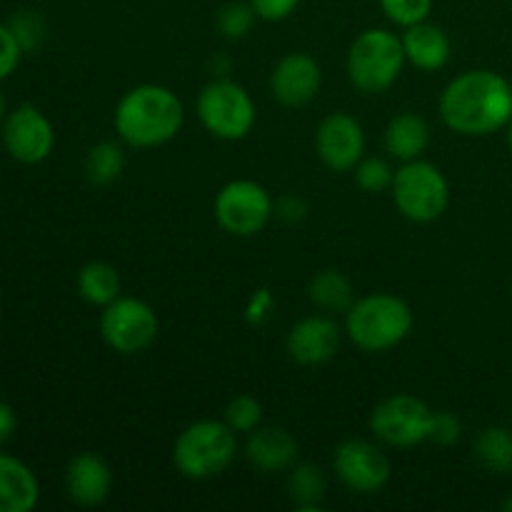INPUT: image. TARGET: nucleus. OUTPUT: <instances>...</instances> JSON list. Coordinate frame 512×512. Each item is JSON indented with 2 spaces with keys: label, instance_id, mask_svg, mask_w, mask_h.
I'll return each instance as SVG.
<instances>
[{
  "label": "nucleus",
  "instance_id": "obj_1",
  "mask_svg": "<svg viewBox=\"0 0 512 512\" xmlns=\"http://www.w3.org/2000/svg\"><path fill=\"white\" fill-rule=\"evenodd\" d=\"M440 115L458 135L498 133L512 120V85L495 70H468L445 85Z\"/></svg>",
  "mask_w": 512,
  "mask_h": 512
},
{
  "label": "nucleus",
  "instance_id": "obj_2",
  "mask_svg": "<svg viewBox=\"0 0 512 512\" xmlns=\"http://www.w3.org/2000/svg\"><path fill=\"white\" fill-rule=\"evenodd\" d=\"M183 103L165 85L145 83L128 90L115 108V130L133 148H158L180 133Z\"/></svg>",
  "mask_w": 512,
  "mask_h": 512
},
{
  "label": "nucleus",
  "instance_id": "obj_3",
  "mask_svg": "<svg viewBox=\"0 0 512 512\" xmlns=\"http://www.w3.org/2000/svg\"><path fill=\"white\" fill-rule=\"evenodd\" d=\"M413 323L410 305L390 293L358 298L345 313V333L365 353H385L400 345L413 330Z\"/></svg>",
  "mask_w": 512,
  "mask_h": 512
},
{
  "label": "nucleus",
  "instance_id": "obj_4",
  "mask_svg": "<svg viewBox=\"0 0 512 512\" xmlns=\"http://www.w3.org/2000/svg\"><path fill=\"white\" fill-rule=\"evenodd\" d=\"M228 423L198 420L175 438L173 465L188 480H213L233 465L238 438Z\"/></svg>",
  "mask_w": 512,
  "mask_h": 512
},
{
  "label": "nucleus",
  "instance_id": "obj_5",
  "mask_svg": "<svg viewBox=\"0 0 512 512\" xmlns=\"http://www.w3.org/2000/svg\"><path fill=\"white\" fill-rule=\"evenodd\" d=\"M405 65L403 38L385 28H368L348 50V78L360 93H385L400 78Z\"/></svg>",
  "mask_w": 512,
  "mask_h": 512
},
{
  "label": "nucleus",
  "instance_id": "obj_6",
  "mask_svg": "<svg viewBox=\"0 0 512 512\" xmlns=\"http://www.w3.org/2000/svg\"><path fill=\"white\" fill-rule=\"evenodd\" d=\"M395 208L413 223H433L450 203V185L443 170L428 160H408L395 170L393 180Z\"/></svg>",
  "mask_w": 512,
  "mask_h": 512
},
{
  "label": "nucleus",
  "instance_id": "obj_7",
  "mask_svg": "<svg viewBox=\"0 0 512 512\" xmlns=\"http://www.w3.org/2000/svg\"><path fill=\"white\" fill-rule=\"evenodd\" d=\"M198 118L220 140H243L255 125V103L243 85L218 78L198 95Z\"/></svg>",
  "mask_w": 512,
  "mask_h": 512
},
{
  "label": "nucleus",
  "instance_id": "obj_8",
  "mask_svg": "<svg viewBox=\"0 0 512 512\" xmlns=\"http://www.w3.org/2000/svg\"><path fill=\"white\" fill-rule=\"evenodd\" d=\"M158 333V315L145 300L120 295L100 313V335L118 355L143 353L158 340Z\"/></svg>",
  "mask_w": 512,
  "mask_h": 512
},
{
  "label": "nucleus",
  "instance_id": "obj_9",
  "mask_svg": "<svg viewBox=\"0 0 512 512\" xmlns=\"http://www.w3.org/2000/svg\"><path fill=\"white\" fill-rule=\"evenodd\" d=\"M433 410L420 398L398 393L375 405L370 415V430L380 443L390 448H413L430 438Z\"/></svg>",
  "mask_w": 512,
  "mask_h": 512
},
{
  "label": "nucleus",
  "instance_id": "obj_10",
  "mask_svg": "<svg viewBox=\"0 0 512 512\" xmlns=\"http://www.w3.org/2000/svg\"><path fill=\"white\" fill-rule=\"evenodd\" d=\"M273 198L255 180H233L215 198V220L220 228L238 238L258 235L273 215Z\"/></svg>",
  "mask_w": 512,
  "mask_h": 512
},
{
  "label": "nucleus",
  "instance_id": "obj_11",
  "mask_svg": "<svg viewBox=\"0 0 512 512\" xmlns=\"http://www.w3.org/2000/svg\"><path fill=\"white\" fill-rule=\"evenodd\" d=\"M333 470L353 493H378L390 480V460L378 445L368 440H345L335 448Z\"/></svg>",
  "mask_w": 512,
  "mask_h": 512
},
{
  "label": "nucleus",
  "instance_id": "obj_12",
  "mask_svg": "<svg viewBox=\"0 0 512 512\" xmlns=\"http://www.w3.org/2000/svg\"><path fill=\"white\" fill-rule=\"evenodd\" d=\"M3 143L10 158L18 163L35 165L43 163L55 145V133L50 120L40 113L35 105L23 103L5 115L3 120Z\"/></svg>",
  "mask_w": 512,
  "mask_h": 512
},
{
  "label": "nucleus",
  "instance_id": "obj_13",
  "mask_svg": "<svg viewBox=\"0 0 512 512\" xmlns=\"http://www.w3.org/2000/svg\"><path fill=\"white\" fill-rule=\"evenodd\" d=\"M320 160L335 173H348L365 155V130L350 113H330L315 133Z\"/></svg>",
  "mask_w": 512,
  "mask_h": 512
},
{
  "label": "nucleus",
  "instance_id": "obj_14",
  "mask_svg": "<svg viewBox=\"0 0 512 512\" xmlns=\"http://www.w3.org/2000/svg\"><path fill=\"white\" fill-rule=\"evenodd\" d=\"M320 83H323V70L308 53H288L275 63L270 73V93L288 108L308 105L318 95Z\"/></svg>",
  "mask_w": 512,
  "mask_h": 512
},
{
  "label": "nucleus",
  "instance_id": "obj_15",
  "mask_svg": "<svg viewBox=\"0 0 512 512\" xmlns=\"http://www.w3.org/2000/svg\"><path fill=\"white\" fill-rule=\"evenodd\" d=\"M343 330L338 328L328 315H310V318L298 320L290 328L285 348L288 355L300 365H323L333 360L340 350Z\"/></svg>",
  "mask_w": 512,
  "mask_h": 512
},
{
  "label": "nucleus",
  "instance_id": "obj_16",
  "mask_svg": "<svg viewBox=\"0 0 512 512\" xmlns=\"http://www.w3.org/2000/svg\"><path fill=\"white\" fill-rule=\"evenodd\" d=\"M65 490L70 500L83 508H95L108 500L113 490V473L108 463L93 453H80L70 460L65 470Z\"/></svg>",
  "mask_w": 512,
  "mask_h": 512
},
{
  "label": "nucleus",
  "instance_id": "obj_17",
  "mask_svg": "<svg viewBox=\"0 0 512 512\" xmlns=\"http://www.w3.org/2000/svg\"><path fill=\"white\" fill-rule=\"evenodd\" d=\"M245 458L260 473H283L298 463V440L283 428H255L248 433Z\"/></svg>",
  "mask_w": 512,
  "mask_h": 512
},
{
  "label": "nucleus",
  "instance_id": "obj_18",
  "mask_svg": "<svg viewBox=\"0 0 512 512\" xmlns=\"http://www.w3.org/2000/svg\"><path fill=\"white\" fill-rule=\"evenodd\" d=\"M400 38H403L405 60L425 73L440 70L450 60V38L443 28L428 23V20L405 28Z\"/></svg>",
  "mask_w": 512,
  "mask_h": 512
},
{
  "label": "nucleus",
  "instance_id": "obj_19",
  "mask_svg": "<svg viewBox=\"0 0 512 512\" xmlns=\"http://www.w3.org/2000/svg\"><path fill=\"white\" fill-rule=\"evenodd\" d=\"M40 485L23 460L0 453V512H30L38 505Z\"/></svg>",
  "mask_w": 512,
  "mask_h": 512
},
{
  "label": "nucleus",
  "instance_id": "obj_20",
  "mask_svg": "<svg viewBox=\"0 0 512 512\" xmlns=\"http://www.w3.org/2000/svg\"><path fill=\"white\" fill-rule=\"evenodd\" d=\"M430 143V128L420 115L415 113H400L385 128V150L393 158L403 160H418L425 153Z\"/></svg>",
  "mask_w": 512,
  "mask_h": 512
},
{
  "label": "nucleus",
  "instance_id": "obj_21",
  "mask_svg": "<svg viewBox=\"0 0 512 512\" xmlns=\"http://www.w3.org/2000/svg\"><path fill=\"white\" fill-rule=\"evenodd\" d=\"M308 295L325 313H348L355 303L353 283L340 270H320L310 278Z\"/></svg>",
  "mask_w": 512,
  "mask_h": 512
},
{
  "label": "nucleus",
  "instance_id": "obj_22",
  "mask_svg": "<svg viewBox=\"0 0 512 512\" xmlns=\"http://www.w3.org/2000/svg\"><path fill=\"white\" fill-rule=\"evenodd\" d=\"M78 293L85 303L105 308L120 298V275L110 263H88L78 273Z\"/></svg>",
  "mask_w": 512,
  "mask_h": 512
},
{
  "label": "nucleus",
  "instance_id": "obj_23",
  "mask_svg": "<svg viewBox=\"0 0 512 512\" xmlns=\"http://www.w3.org/2000/svg\"><path fill=\"white\" fill-rule=\"evenodd\" d=\"M475 458L490 473L508 475L512 473V430L508 428H485L475 438Z\"/></svg>",
  "mask_w": 512,
  "mask_h": 512
},
{
  "label": "nucleus",
  "instance_id": "obj_24",
  "mask_svg": "<svg viewBox=\"0 0 512 512\" xmlns=\"http://www.w3.org/2000/svg\"><path fill=\"white\" fill-rule=\"evenodd\" d=\"M288 493L295 500L298 510H320L325 493H328L323 470L310 463L293 465L288 478Z\"/></svg>",
  "mask_w": 512,
  "mask_h": 512
},
{
  "label": "nucleus",
  "instance_id": "obj_25",
  "mask_svg": "<svg viewBox=\"0 0 512 512\" xmlns=\"http://www.w3.org/2000/svg\"><path fill=\"white\" fill-rule=\"evenodd\" d=\"M125 155L118 143H95L85 155V175L93 185H110L123 175Z\"/></svg>",
  "mask_w": 512,
  "mask_h": 512
},
{
  "label": "nucleus",
  "instance_id": "obj_26",
  "mask_svg": "<svg viewBox=\"0 0 512 512\" xmlns=\"http://www.w3.org/2000/svg\"><path fill=\"white\" fill-rule=\"evenodd\" d=\"M255 20H258V13L253 10V5L240 3V0H233V3H225L223 8L218 10V18H215V25H218L220 35L228 40H243L245 35L253 30Z\"/></svg>",
  "mask_w": 512,
  "mask_h": 512
},
{
  "label": "nucleus",
  "instance_id": "obj_27",
  "mask_svg": "<svg viewBox=\"0 0 512 512\" xmlns=\"http://www.w3.org/2000/svg\"><path fill=\"white\" fill-rule=\"evenodd\" d=\"M225 423L235 430V433H253L263 423V405L253 398V395H238L225 408Z\"/></svg>",
  "mask_w": 512,
  "mask_h": 512
},
{
  "label": "nucleus",
  "instance_id": "obj_28",
  "mask_svg": "<svg viewBox=\"0 0 512 512\" xmlns=\"http://www.w3.org/2000/svg\"><path fill=\"white\" fill-rule=\"evenodd\" d=\"M353 170H355V183H358L365 193H383V190L393 188L395 170L390 168L388 160L363 158Z\"/></svg>",
  "mask_w": 512,
  "mask_h": 512
},
{
  "label": "nucleus",
  "instance_id": "obj_29",
  "mask_svg": "<svg viewBox=\"0 0 512 512\" xmlns=\"http://www.w3.org/2000/svg\"><path fill=\"white\" fill-rule=\"evenodd\" d=\"M8 25L13 30L15 40L20 43V48H23V53H33L45 40V20L38 10H18Z\"/></svg>",
  "mask_w": 512,
  "mask_h": 512
},
{
  "label": "nucleus",
  "instance_id": "obj_30",
  "mask_svg": "<svg viewBox=\"0 0 512 512\" xmlns=\"http://www.w3.org/2000/svg\"><path fill=\"white\" fill-rule=\"evenodd\" d=\"M385 18L390 23L400 25V28H410L423 20H428L430 10H433V0H380Z\"/></svg>",
  "mask_w": 512,
  "mask_h": 512
},
{
  "label": "nucleus",
  "instance_id": "obj_31",
  "mask_svg": "<svg viewBox=\"0 0 512 512\" xmlns=\"http://www.w3.org/2000/svg\"><path fill=\"white\" fill-rule=\"evenodd\" d=\"M463 435V425L448 410H440V413H433V423H430V443L438 445H455Z\"/></svg>",
  "mask_w": 512,
  "mask_h": 512
},
{
  "label": "nucleus",
  "instance_id": "obj_32",
  "mask_svg": "<svg viewBox=\"0 0 512 512\" xmlns=\"http://www.w3.org/2000/svg\"><path fill=\"white\" fill-rule=\"evenodd\" d=\"M20 58H23V48L15 40L13 30H10V25L0 23V80L10 78L15 73Z\"/></svg>",
  "mask_w": 512,
  "mask_h": 512
},
{
  "label": "nucleus",
  "instance_id": "obj_33",
  "mask_svg": "<svg viewBox=\"0 0 512 512\" xmlns=\"http://www.w3.org/2000/svg\"><path fill=\"white\" fill-rule=\"evenodd\" d=\"M250 5H253V10L258 13L260 20L280 23V20L290 18V15L295 13L300 0H250Z\"/></svg>",
  "mask_w": 512,
  "mask_h": 512
},
{
  "label": "nucleus",
  "instance_id": "obj_34",
  "mask_svg": "<svg viewBox=\"0 0 512 512\" xmlns=\"http://www.w3.org/2000/svg\"><path fill=\"white\" fill-rule=\"evenodd\" d=\"M273 305H275V300L268 290L265 288L255 290L253 298H250V303H248V308H245V320H248L250 325L265 323L270 315V310H273Z\"/></svg>",
  "mask_w": 512,
  "mask_h": 512
},
{
  "label": "nucleus",
  "instance_id": "obj_35",
  "mask_svg": "<svg viewBox=\"0 0 512 512\" xmlns=\"http://www.w3.org/2000/svg\"><path fill=\"white\" fill-rule=\"evenodd\" d=\"M278 215L285 223H300V220H305V215H308V205H305L303 198L290 195V198H283L278 203Z\"/></svg>",
  "mask_w": 512,
  "mask_h": 512
},
{
  "label": "nucleus",
  "instance_id": "obj_36",
  "mask_svg": "<svg viewBox=\"0 0 512 512\" xmlns=\"http://www.w3.org/2000/svg\"><path fill=\"white\" fill-rule=\"evenodd\" d=\"M15 425H18V420H15V410L10 408L8 403L0 400V445H5L10 438H13Z\"/></svg>",
  "mask_w": 512,
  "mask_h": 512
},
{
  "label": "nucleus",
  "instance_id": "obj_37",
  "mask_svg": "<svg viewBox=\"0 0 512 512\" xmlns=\"http://www.w3.org/2000/svg\"><path fill=\"white\" fill-rule=\"evenodd\" d=\"M213 68L218 70V73H215V75H220V78H223V75H228V70H230V60L228 58H220V55H218V58L213 60Z\"/></svg>",
  "mask_w": 512,
  "mask_h": 512
},
{
  "label": "nucleus",
  "instance_id": "obj_38",
  "mask_svg": "<svg viewBox=\"0 0 512 512\" xmlns=\"http://www.w3.org/2000/svg\"><path fill=\"white\" fill-rule=\"evenodd\" d=\"M3 120H5V98L0 95V123H3Z\"/></svg>",
  "mask_w": 512,
  "mask_h": 512
},
{
  "label": "nucleus",
  "instance_id": "obj_39",
  "mask_svg": "<svg viewBox=\"0 0 512 512\" xmlns=\"http://www.w3.org/2000/svg\"><path fill=\"white\" fill-rule=\"evenodd\" d=\"M503 508H505V510H508V512H512V495H510V498H508V500H505V503H503Z\"/></svg>",
  "mask_w": 512,
  "mask_h": 512
},
{
  "label": "nucleus",
  "instance_id": "obj_40",
  "mask_svg": "<svg viewBox=\"0 0 512 512\" xmlns=\"http://www.w3.org/2000/svg\"><path fill=\"white\" fill-rule=\"evenodd\" d=\"M508 145H510V150H512V120H510V125H508Z\"/></svg>",
  "mask_w": 512,
  "mask_h": 512
},
{
  "label": "nucleus",
  "instance_id": "obj_41",
  "mask_svg": "<svg viewBox=\"0 0 512 512\" xmlns=\"http://www.w3.org/2000/svg\"><path fill=\"white\" fill-rule=\"evenodd\" d=\"M510 293H512V283H510Z\"/></svg>",
  "mask_w": 512,
  "mask_h": 512
}]
</instances>
